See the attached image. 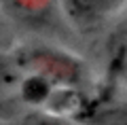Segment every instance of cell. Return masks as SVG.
<instances>
[{
	"label": "cell",
	"instance_id": "cell-1",
	"mask_svg": "<svg viewBox=\"0 0 127 125\" xmlns=\"http://www.w3.org/2000/svg\"><path fill=\"white\" fill-rule=\"evenodd\" d=\"M13 64L21 72L42 74L57 87H78L87 81V66L72 53L45 45H23L15 49Z\"/></svg>",
	"mask_w": 127,
	"mask_h": 125
},
{
	"label": "cell",
	"instance_id": "cell-2",
	"mask_svg": "<svg viewBox=\"0 0 127 125\" xmlns=\"http://www.w3.org/2000/svg\"><path fill=\"white\" fill-rule=\"evenodd\" d=\"M127 0H59L62 11L76 30H95L125 6Z\"/></svg>",
	"mask_w": 127,
	"mask_h": 125
},
{
	"label": "cell",
	"instance_id": "cell-3",
	"mask_svg": "<svg viewBox=\"0 0 127 125\" xmlns=\"http://www.w3.org/2000/svg\"><path fill=\"white\" fill-rule=\"evenodd\" d=\"M83 125H127V102H106L85 106L76 117Z\"/></svg>",
	"mask_w": 127,
	"mask_h": 125
},
{
	"label": "cell",
	"instance_id": "cell-4",
	"mask_svg": "<svg viewBox=\"0 0 127 125\" xmlns=\"http://www.w3.org/2000/svg\"><path fill=\"white\" fill-rule=\"evenodd\" d=\"M55 87L57 85H53L47 76L36 72H26L19 83V100L32 108H45Z\"/></svg>",
	"mask_w": 127,
	"mask_h": 125
},
{
	"label": "cell",
	"instance_id": "cell-5",
	"mask_svg": "<svg viewBox=\"0 0 127 125\" xmlns=\"http://www.w3.org/2000/svg\"><path fill=\"white\" fill-rule=\"evenodd\" d=\"M19 125H83V123L76 121L74 117L57 115V112H51L47 108H32L21 117Z\"/></svg>",
	"mask_w": 127,
	"mask_h": 125
},
{
	"label": "cell",
	"instance_id": "cell-6",
	"mask_svg": "<svg viewBox=\"0 0 127 125\" xmlns=\"http://www.w3.org/2000/svg\"><path fill=\"white\" fill-rule=\"evenodd\" d=\"M13 45V23L6 17V13L0 9V51L11 49Z\"/></svg>",
	"mask_w": 127,
	"mask_h": 125
}]
</instances>
